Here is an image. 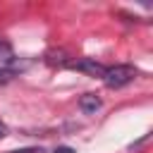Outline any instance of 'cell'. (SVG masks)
Returning <instances> with one entry per match:
<instances>
[{
	"instance_id": "cell-1",
	"label": "cell",
	"mask_w": 153,
	"mask_h": 153,
	"mask_svg": "<svg viewBox=\"0 0 153 153\" xmlns=\"http://www.w3.org/2000/svg\"><path fill=\"white\" fill-rule=\"evenodd\" d=\"M134 76H136V69H134L131 65H115V67H105L103 81H105L108 88H122V86H127Z\"/></svg>"
},
{
	"instance_id": "cell-2",
	"label": "cell",
	"mask_w": 153,
	"mask_h": 153,
	"mask_svg": "<svg viewBox=\"0 0 153 153\" xmlns=\"http://www.w3.org/2000/svg\"><path fill=\"white\" fill-rule=\"evenodd\" d=\"M69 67L76 69V72H84V74H88V76H103V74H105V67H103L100 62H96L93 57H81V60H76V62H69Z\"/></svg>"
},
{
	"instance_id": "cell-3",
	"label": "cell",
	"mask_w": 153,
	"mask_h": 153,
	"mask_svg": "<svg viewBox=\"0 0 153 153\" xmlns=\"http://www.w3.org/2000/svg\"><path fill=\"white\" fill-rule=\"evenodd\" d=\"M79 108L84 110V112H88V115H93L98 108H100V98L96 96V93H84L81 98H79Z\"/></svg>"
},
{
	"instance_id": "cell-4",
	"label": "cell",
	"mask_w": 153,
	"mask_h": 153,
	"mask_svg": "<svg viewBox=\"0 0 153 153\" xmlns=\"http://www.w3.org/2000/svg\"><path fill=\"white\" fill-rule=\"evenodd\" d=\"M45 62L62 67V65H67V53H65V50H50V53L45 55Z\"/></svg>"
},
{
	"instance_id": "cell-5",
	"label": "cell",
	"mask_w": 153,
	"mask_h": 153,
	"mask_svg": "<svg viewBox=\"0 0 153 153\" xmlns=\"http://www.w3.org/2000/svg\"><path fill=\"white\" fill-rule=\"evenodd\" d=\"M14 57V50H12V45L5 41V38H0V62H10Z\"/></svg>"
},
{
	"instance_id": "cell-6",
	"label": "cell",
	"mask_w": 153,
	"mask_h": 153,
	"mask_svg": "<svg viewBox=\"0 0 153 153\" xmlns=\"http://www.w3.org/2000/svg\"><path fill=\"white\" fill-rule=\"evenodd\" d=\"M10 153H43V151L33 146V148H19V151H10Z\"/></svg>"
},
{
	"instance_id": "cell-7",
	"label": "cell",
	"mask_w": 153,
	"mask_h": 153,
	"mask_svg": "<svg viewBox=\"0 0 153 153\" xmlns=\"http://www.w3.org/2000/svg\"><path fill=\"white\" fill-rule=\"evenodd\" d=\"M55 153H76L74 148H69V146H57L55 148Z\"/></svg>"
},
{
	"instance_id": "cell-8",
	"label": "cell",
	"mask_w": 153,
	"mask_h": 153,
	"mask_svg": "<svg viewBox=\"0 0 153 153\" xmlns=\"http://www.w3.org/2000/svg\"><path fill=\"white\" fill-rule=\"evenodd\" d=\"M7 136V127H5V122H0V139H5Z\"/></svg>"
},
{
	"instance_id": "cell-9",
	"label": "cell",
	"mask_w": 153,
	"mask_h": 153,
	"mask_svg": "<svg viewBox=\"0 0 153 153\" xmlns=\"http://www.w3.org/2000/svg\"><path fill=\"white\" fill-rule=\"evenodd\" d=\"M10 79V72H0V81H7Z\"/></svg>"
}]
</instances>
